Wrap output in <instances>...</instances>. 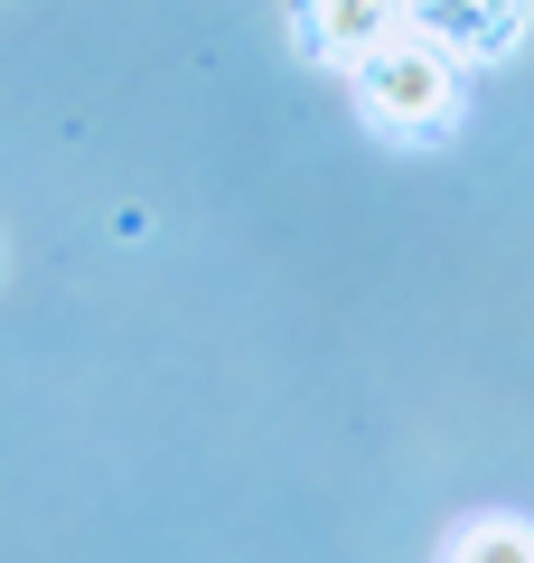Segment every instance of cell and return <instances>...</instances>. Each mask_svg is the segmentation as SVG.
<instances>
[{"instance_id": "6da1fadb", "label": "cell", "mask_w": 534, "mask_h": 563, "mask_svg": "<svg viewBox=\"0 0 534 563\" xmlns=\"http://www.w3.org/2000/svg\"><path fill=\"white\" fill-rule=\"evenodd\" d=\"M356 76H366V122H376V132H394V141L450 132V113H459V57L432 47L422 29H403V38L385 47L376 66H356Z\"/></svg>"}, {"instance_id": "7a4b0ae2", "label": "cell", "mask_w": 534, "mask_h": 563, "mask_svg": "<svg viewBox=\"0 0 534 563\" xmlns=\"http://www.w3.org/2000/svg\"><path fill=\"white\" fill-rule=\"evenodd\" d=\"M413 29V0H300V38L329 66H376Z\"/></svg>"}, {"instance_id": "3957f363", "label": "cell", "mask_w": 534, "mask_h": 563, "mask_svg": "<svg viewBox=\"0 0 534 563\" xmlns=\"http://www.w3.org/2000/svg\"><path fill=\"white\" fill-rule=\"evenodd\" d=\"M413 29L469 66V57H497L525 29V0H413Z\"/></svg>"}, {"instance_id": "277c9868", "label": "cell", "mask_w": 534, "mask_h": 563, "mask_svg": "<svg viewBox=\"0 0 534 563\" xmlns=\"http://www.w3.org/2000/svg\"><path fill=\"white\" fill-rule=\"evenodd\" d=\"M441 563H534V526L478 517V526H459V536H450V554H441Z\"/></svg>"}]
</instances>
